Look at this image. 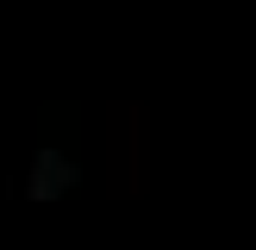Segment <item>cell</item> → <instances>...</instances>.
<instances>
[{
    "instance_id": "obj_1",
    "label": "cell",
    "mask_w": 256,
    "mask_h": 250,
    "mask_svg": "<svg viewBox=\"0 0 256 250\" xmlns=\"http://www.w3.org/2000/svg\"><path fill=\"white\" fill-rule=\"evenodd\" d=\"M82 182V169H75L62 150H32V175H25V200H62L69 188Z\"/></svg>"
}]
</instances>
